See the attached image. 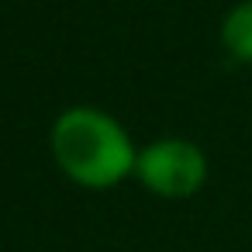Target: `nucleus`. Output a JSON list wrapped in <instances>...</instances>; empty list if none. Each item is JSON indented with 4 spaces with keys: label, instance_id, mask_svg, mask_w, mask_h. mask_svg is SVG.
<instances>
[{
    "label": "nucleus",
    "instance_id": "nucleus-1",
    "mask_svg": "<svg viewBox=\"0 0 252 252\" xmlns=\"http://www.w3.org/2000/svg\"><path fill=\"white\" fill-rule=\"evenodd\" d=\"M49 145H52L59 169L90 190L114 187L138 162V152H135L128 131L111 114L87 107V104L66 107L56 118V125L49 131Z\"/></svg>",
    "mask_w": 252,
    "mask_h": 252
},
{
    "label": "nucleus",
    "instance_id": "nucleus-2",
    "mask_svg": "<svg viewBox=\"0 0 252 252\" xmlns=\"http://www.w3.org/2000/svg\"><path fill=\"white\" fill-rule=\"evenodd\" d=\"M135 173L159 197H190L207 180V156L187 138H156L138 149Z\"/></svg>",
    "mask_w": 252,
    "mask_h": 252
},
{
    "label": "nucleus",
    "instance_id": "nucleus-3",
    "mask_svg": "<svg viewBox=\"0 0 252 252\" xmlns=\"http://www.w3.org/2000/svg\"><path fill=\"white\" fill-rule=\"evenodd\" d=\"M221 42L224 49L242 59V63H252V0H242L235 4L224 21H221Z\"/></svg>",
    "mask_w": 252,
    "mask_h": 252
}]
</instances>
